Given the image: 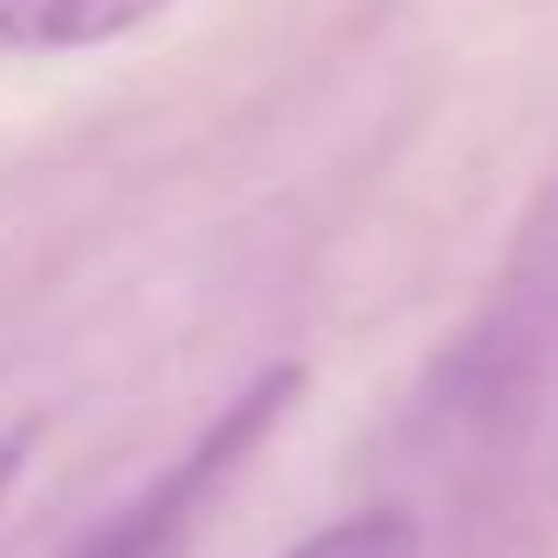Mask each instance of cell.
Segmentation results:
<instances>
[{
    "mask_svg": "<svg viewBox=\"0 0 558 558\" xmlns=\"http://www.w3.org/2000/svg\"><path fill=\"white\" fill-rule=\"evenodd\" d=\"M298 381H304L298 368H262L198 438H191L184 460L170 466V474H156L135 502H121L107 523H93L64 558H191L205 517L227 502L233 474L255 460L262 438H269L276 424H283V410L298 403Z\"/></svg>",
    "mask_w": 558,
    "mask_h": 558,
    "instance_id": "obj_1",
    "label": "cell"
},
{
    "mask_svg": "<svg viewBox=\"0 0 558 558\" xmlns=\"http://www.w3.org/2000/svg\"><path fill=\"white\" fill-rule=\"evenodd\" d=\"M163 8L170 0H0V57H85Z\"/></svg>",
    "mask_w": 558,
    "mask_h": 558,
    "instance_id": "obj_2",
    "label": "cell"
},
{
    "mask_svg": "<svg viewBox=\"0 0 558 558\" xmlns=\"http://www.w3.org/2000/svg\"><path fill=\"white\" fill-rule=\"evenodd\" d=\"M283 558H424V531L410 523V509H354V517L298 537Z\"/></svg>",
    "mask_w": 558,
    "mask_h": 558,
    "instance_id": "obj_3",
    "label": "cell"
},
{
    "mask_svg": "<svg viewBox=\"0 0 558 558\" xmlns=\"http://www.w3.org/2000/svg\"><path fill=\"white\" fill-rule=\"evenodd\" d=\"M22 460H28V432L0 438V502H8V488H14V474H22Z\"/></svg>",
    "mask_w": 558,
    "mask_h": 558,
    "instance_id": "obj_4",
    "label": "cell"
}]
</instances>
